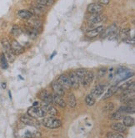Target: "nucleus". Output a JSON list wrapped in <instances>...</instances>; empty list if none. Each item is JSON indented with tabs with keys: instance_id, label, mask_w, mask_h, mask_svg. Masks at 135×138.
<instances>
[{
	"instance_id": "10",
	"label": "nucleus",
	"mask_w": 135,
	"mask_h": 138,
	"mask_svg": "<svg viewBox=\"0 0 135 138\" xmlns=\"http://www.w3.org/2000/svg\"><path fill=\"white\" fill-rule=\"evenodd\" d=\"M104 27L103 26H99L97 28H94V29H89L88 30L87 32L85 33V36L88 37V38H90V39H93V38H95L97 36H99L103 31L104 30Z\"/></svg>"
},
{
	"instance_id": "39",
	"label": "nucleus",
	"mask_w": 135,
	"mask_h": 138,
	"mask_svg": "<svg viewBox=\"0 0 135 138\" xmlns=\"http://www.w3.org/2000/svg\"><path fill=\"white\" fill-rule=\"evenodd\" d=\"M96 1H97V3H99V4L102 6L108 5L109 3H110V0H96Z\"/></svg>"
},
{
	"instance_id": "23",
	"label": "nucleus",
	"mask_w": 135,
	"mask_h": 138,
	"mask_svg": "<svg viewBox=\"0 0 135 138\" xmlns=\"http://www.w3.org/2000/svg\"><path fill=\"white\" fill-rule=\"evenodd\" d=\"M112 129L114 131H117V132H125L127 130V127H125L123 123H120V122H117V123H113L112 125Z\"/></svg>"
},
{
	"instance_id": "43",
	"label": "nucleus",
	"mask_w": 135,
	"mask_h": 138,
	"mask_svg": "<svg viewBox=\"0 0 135 138\" xmlns=\"http://www.w3.org/2000/svg\"><path fill=\"white\" fill-rule=\"evenodd\" d=\"M38 105H39V103H38V101H34V104H33V106H34L35 107V106H38Z\"/></svg>"
},
{
	"instance_id": "29",
	"label": "nucleus",
	"mask_w": 135,
	"mask_h": 138,
	"mask_svg": "<svg viewBox=\"0 0 135 138\" xmlns=\"http://www.w3.org/2000/svg\"><path fill=\"white\" fill-rule=\"evenodd\" d=\"M124 116V113H122L121 111H116V112H113V113L110 114L109 115V119L111 120H114V121H119L121 120Z\"/></svg>"
},
{
	"instance_id": "16",
	"label": "nucleus",
	"mask_w": 135,
	"mask_h": 138,
	"mask_svg": "<svg viewBox=\"0 0 135 138\" xmlns=\"http://www.w3.org/2000/svg\"><path fill=\"white\" fill-rule=\"evenodd\" d=\"M104 89L105 85L103 84H99L98 85H96L94 88L93 89V90L91 91V95L95 98H99L103 95V93L104 92Z\"/></svg>"
},
{
	"instance_id": "26",
	"label": "nucleus",
	"mask_w": 135,
	"mask_h": 138,
	"mask_svg": "<svg viewBox=\"0 0 135 138\" xmlns=\"http://www.w3.org/2000/svg\"><path fill=\"white\" fill-rule=\"evenodd\" d=\"M135 87V84L134 81H128L124 84H123L118 89L122 90H134Z\"/></svg>"
},
{
	"instance_id": "42",
	"label": "nucleus",
	"mask_w": 135,
	"mask_h": 138,
	"mask_svg": "<svg viewBox=\"0 0 135 138\" xmlns=\"http://www.w3.org/2000/svg\"><path fill=\"white\" fill-rule=\"evenodd\" d=\"M56 54H57V52H56V51H54V52L53 53V54L50 55V60H52V59L54 58V55H55Z\"/></svg>"
},
{
	"instance_id": "28",
	"label": "nucleus",
	"mask_w": 135,
	"mask_h": 138,
	"mask_svg": "<svg viewBox=\"0 0 135 138\" xmlns=\"http://www.w3.org/2000/svg\"><path fill=\"white\" fill-rule=\"evenodd\" d=\"M95 102H96L95 97H93L91 94H89V95H87V96H86L85 103H86V105H87L88 106H93L95 104Z\"/></svg>"
},
{
	"instance_id": "34",
	"label": "nucleus",
	"mask_w": 135,
	"mask_h": 138,
	"mask_svg": "<svg viewBox=\"0 0 135 138\" xmlns=\"http://www.w3.org/2000/svg\"><path fill=\"white\" fill-rule=\"evenodd\" d=\"M119 35L122 37L123 39H126L130 36V29H124L122 30L119 31Z\"/></svg>"
},
{
	"instance_id": "7",
	"label": "nucleus",
	"mask_w": 135,
	"mask_h": 138,
	"mask_svg": "<svg viewBox=\"0 0 135 138\" xmlns=\"http://www.w3.org/2000/svg\"><path fill=\"white\" fill-rule=\"evenodd\" d=\"M27 24L28 25L29 28H32V29H35L36 31H38V33L41 32L43 29V23L41 22L39 19H38L37 18H33L31 19H28Z\"/></svg>"
},
{
	"instance_id": "8",
	"label": "nucleus",
	"mask_w": 135,
	"mask_h": 138,
	"mask_svg": "<svg viewBox=\"0 0 135 138\" xmlns=\"http://www.w3.org/2000/svg\"><path fill=\"white\" fill-rule=\"evenodd\" d=\"M87 19L89 24H97V23H99L104 21L105 16L101 14V13H99V14H91L90 13L89 16L87 17Z\"/></svg>"
},
{
	"instance_id": "38",
	"label": "nucleus",
	"mask_w": 135,
	"mask_h": 138,
	"mask_svg": "<svg viewBox=\"0 0 135 138\" xmlns=\"http://www.w3.org/2000/svg\"><path fill=\"white\" fill-rule=\"evenodd\" d=\"M99 76L100 78L102 77H103V76L105 75V74L107 73V69L106 68H101V69H99Z\"/></svg>"
},
{
	"instance_id": "31",
	"label": "nucleus",
	"mask_w": 135,
	"mask_h": 138,
	"mask_svg": "<svg viewBox=\"0 0 135 138\" xmlns=\"http://www.w3.org/2000/svg\"><path fill=\"white\" fill-rule=\"evenodd\" d=\"M11 33L13 36L17 37V36H19V35L23 33V30H22V29H21L19 26H18V25H13V28H12Z\"/></svg>"
},
{
	"instance_id": "44",
	"label": "nucleus",
	"mask_w": 135,
	"mask_h": 138,
	"mask_svg": "<svg viewBox=\"0 0 135 138\" xmlns=\"http://www.w3.org/2000/svg\"><path fill=\"white\" fill-rule=\"evenodd\" d=\"M9 98H10V100H12V94H11V91H10V90L9 91Z\"/></svg>"
},
{
	"instance_id": "18",
	"label": "nucleus",
	"mask_w": 135,
	"mask_h": 138,
	"mask_svg": "<svg viewBox=\"0 0 135 138\" xmlns=\"http://www.w3.org/2000/svg\"><path fill=\"white\" fill-rule=\"evenodd\" d=\"M52 97H53V103L57 104V105H58L60 107H62V108L66 107V106H67L66 101L63 100V98L61 96L54 93V95H52Z\"/></svg>"
},
{
	"instance_id": "15",
	"label": "nucleus",
	"mask_w": 135,
	"mask_h": 138,
	"mask_svg": "<svg viewBox=\"0 0 135 138\" xmlns=\"http://www.w3.org/2000/svg\"><path fill=\"white\" fill-rule=\"evenodd\" d=\"M41 109H42L46 114H49L51 116H56L58 114L56 108L54 106H53L51 104H46L44 103L41 106Z\"/></svg>"
},
{
	"instance_id": "22",
	"label": "nucleus",
	"mask_w": 135,
	"mask_h": 138,
	"mask_svg": "<svg viewBox=\"0 0 135 138\" xmlns=\"http://www.w3.org/2000/svg\"><path fill=\"white\" fill-rule=\"evenodd\" d=\"M118 85H112L111 87H109L104 93V96H103V100H107L109 99L110 97H112L113 95L118 91Z\"/></svg>"
},
{
	"instance_id": "13",
	"label": "nucleus",
	"mask_w": 135,
	"mask_h": 138,
	"mask_svg": "<svg viewBox=\"0 0 135 138\" xmlns=\"http://www.w3.org/2000/svg\"><path fill=\"white\" fill-rule=\"evenodd\" d=\"M68 78L71 82V85L73 89H78L79 87V85L81 81H80V79L78 77V75L76 74V73L74 71H71L68 74Z\"/></svg>"
},
{
	"instance_id": "5",
	"label": "nucleus",
	"mask_w": 135,
	"mask_h": 138,
	"mask_svg": "<svg viewBox=\"0 0 135 138\" xmlns=\"http://www.w3.org/2000/svg\"><path fill=\"white\" fill-rule=\"evenodd\" d=\"M10 46H11V50L13 54L14 55H19L22 54L24 52V48L19 44L16 39H12L10 41Z\"/></svg>"
},
{
	"instance_id": "12",
	"label": "nucleus",
	"mask_w": 135,
	"mask_h": 138,
	"mask_svg": "<svg viewBox=\"0 0 135 138\" xmlns=\"http://www.w3.org/2000/svg\"><path fill=\"white\" fill-rule=\"evenodd\" d=\"M38 97L39 99L44 101L46 104H52L53 103V97L48 90H42L38 94Z\"/></svg>"
},
{
	"instance_id": "14",
	"label": "nucleus",
	"mask_w": 135,
	"mask_h": 138,
	"mask_svg": "<svg viewBox=\"0 0 135 138\" xmlns=\"http://www.w3.org/2000/svg\"><path fill=\"white\" fill-rule=\"evenodd\" d=\"M134 93L135 90H124V93L121 95L120 96V100L123 103H125L127 100L134 98Z\"/></svg>"
},
{
	"instance_id": "3",
	"label": "nucleus",
	"mask_w": 135,
	"mask_h": 138,
	"mask_svg": "<svg viewBox=\"0 0 135 138\" xmlns=\"http://www.w3.org/2000/svg\"><path fill=\"white\" fill-rule=\"evenodd\" d=\"M1 42H2V45H3V50H4L3 54H5L7 60H9V61L13 62V61L14 60V57L15 56H14V54H13V52H12V50H11L10 42H9V41L6 38H3L1 40Z\"/></svg>"
},
{
	"instance_id": "41",
	"label": "nucleus",
	"mask_w": 135,
	"mask_h": 138,
	"mask_svg": "<svg viewBox=\"0 0 135 138\" xmlns=\"http://www.w3.org/2000/svg\"><path fill=\"white\" fill-rule=\"evenodd\" d=\"M1 87H2V89L5 90V89L7 88V83H6V82H2L1 83Z\"/></svg>"
},
{
	"instance_id": "21",
	"label": "nucleus",
	"mask_w": 135,
	"mask_h": 138,
	"mask_svg": "<svg viewBox=\"0 0 135 138\" xmlns=\"http://www.w3.org/2000/svg\"><path fill=\"white\" fill-rule=\"evenodd\" d=\"M51 86H52L54 91L55 92L56 94L59 95V96H64L65 95V90L60 85V84L58 81H54L51 84Z\"/></svg>"
},
{
	"instance_id": "35",
	"label": "nucleus",
	"mask_w": 135,
	"mask_h": 138,
	"mask_svg": "<svg viewBox=\"0 0 135 138\" xmlns=\"http://www.w3.org/2000/svg\"><path fill=\"white\" fill-rule=\"evenodd\" d=\"M0 60H1V64H2V67H3L4 70L6 69H8V67H9V64H8V60L7 58H6L5 54H1V57H0Z\"/></svg>"
},
{
	"instance_id": "37",
	"label": "nucleus",
	"mask_w": 135,
	"mask_h": 138,
	"mask_svg": "<svg viewBox=\"0 0 135 138\" xmlns=\"http://www.w3.org/2000/svg\"><path fill=\"white\" fill-rule=\"evenodd\" d=\"M124 41L128 44H134V37L133 36L132 38H131V37L129 36V37H128V38L124 39Z\"/></svg>"
},
{
	"instance_id": "40",
	"label": "nucleus",
	"mask_w": 135,
	"mask_h": 138,
	"mask_svg": "<svg viewBox=\"0 0 135 138\" xmlns=\"http://www.w3.org/2000/svg\"><path fill=\"white\" fill-rule=\"evenodd\" d=\"M134 103H135V100L134 98H132V99L127 100L124 104H126V106H134Z\"/></svg>"
},
{
	"instance_id": "20",
	"label": "nucleus",
	"mask_w": 135,
	"mask_h": 138,
	"mask_svg": "<svg viewBox=\"0 0 135 138\" xmlns=\"http://www.w3.org/2000/svg\"><path fill=\"white\" fill-rule=\"evenodd\" d=\"M18 16L20 18V19H26V20L31 19L34 17V14L29 10H27V9H20V10L18 12Z\"/></svg>"
},
{
	"instance_id": "2",
	"label": "nucleus",
	"mask_w": 135,
	"mask_h": 138,
	"mask_svg": "<svg viewBox=\"0 0 135 138\" xmlns=\"http://www.w3.org/2000/svg\"><path fill=\"white\" fill-rule=\"evenodd\" d=\"M43 125L45 127H48L49 129H56L61 127L62 122L59 119L54 116H49V117H45L42 121Z\"/></svg>"
},
{
	"instance_id": "32",
	"label": "nucleus",
	"mask_w": 135,
	"mask_h": 138,
	"mask_svg": "<svg viewBox=\"0 0 135 138\" xmlns=\"http://www.w3.org/2000/svg\"><path fill=\"white\" fill-rule=\"evenodd\" d=\"M74 72L76 73V74H77L78 77L80 79V81H81L82 79L84 77L86 74L88 73V70H86V69H78V70H76Z\"/></svg>"
},
{
	"instance_id": "33",
	"label": "nucleus",
	"mask_w": 135,
	"mask_h": 138,
	"mask_svg": "<svg viewBox=\"0 0 135 138\" xmlns=\"http://www.w3.org/2000/svg\"><path fill=\"white\" fill-rule=\"evenodd\" d=\"M107 138H124L122 134L117 131H109L107 133Z\"/></svg>"
},
{
	"instance_id": "9",
	"label": "nucleus",
	"mask_w": 135,
	"mask_h": 138,
	"mask_svg": "<svg viewBox=\"0 0 135 138\" xmlns=\"http://www.w3.org/2000/svg\"><path fill=\"white\" fill-rule=\"evenodd\" d=\"M57 81L59 83L60 85L65 90H69L70 89L72 88L71 82H70L69 80V78H68V76L66 75V74H62V75H60Z\"/></svg>"
},
{
	"instance_id": "27",
	"label": "nucleus",
	"mask_w": 135,
	"mask_h": 138,
	"mask_svg": "<svg viewBox=\"0 0 135 138\" xmlns=\"http://www.w3.org/2000/svg\"><path fill=\"white\" fill-rule=\"evenodd\" d=\"M119 111L122 113H128V114H134L135 112L134 106H122L119 108Z\"/></svg>"
},
{
	"instance_id": "11",
	"label": "nucleus",
	"mask_w": 135,
	"mask_h": 138,
	"mask_svg": "<svg viewBox=\"0 0 135 138\" xmlns=\"http://www.w3.org/2000/svg\"><path fill=\"white\" fill-rule=\"evenodd\" d=\"M87 10L91 14H99L103 11V6H102L99 3H90L88 5Z\"/></svg>"
},
{
	"instance_id": "17",
	"label": "nucleus",
	"mask_w": 135,
	"mask_h": 138,
	"mask_svg": "<svg viewBox=\"0 0 135 138\" xmlns=\"http://www.w3.org/2000/svg\"><path fill=\"white\" fill-rule=\"evenodd\" d=\"M20 121L22 123L25 124V125H28V126H33V127H37V126H38V122H37L34 118L30 117L28 115L22 116L20 117Z\"/></svg>"
},
{
	"instance_id": "1",
	"label": "nucleus",
	"mask_w": 135,
	"mask_h": 138,
	"mask_svg": "<svg viewBox=\"0 0 135 138\" xmlns=\"http://www.w3.org/2000/svg\"><path fill=\"white\" fill-rule=\"evenodd\" d=\"M100 35L102 39L108 38L109 39H114L118 38V36L119 35V30L118 29V26L115 23H113L111 26L107 28L106 29H104Z\"/></svg>"
},
{
	"instance_id": "4",
	"label": "nucleus",
	"mask_w": 135,
	"mask_h": 138,
	"mask_svg": "<svg viewBox=\"0 0 135 138\" xmlns=\"http://www.w3.org/2000/svg\"><path fill=\"white\" fill-rule=\"evenodd\" d=\"M28 115L30 116V117L34 118H44V116H46L47 114L41 109V107H38V106H33V107L29 108L28 110Z\"/></svg>"
},
{
	"instance_id": "24",
	"label": "nucleus",
	"mask_w": 135,
	"mask_h": 138,
	"mask_svg": "<svg viewBox=\"0 0 135 138\" xmlns=\"http://www.w3.org/2000/svg\"><path fill=\"white\" fill-rule=\"evenodd\" d=\"M66 104H68V106L71 108L75 107L76 105H77V100H76V97L74 96V94L71 93L68 95L67 97V102H66Z\"/></svg>"
},
{
	"instance_id": "25",
	"label": "nucleus",
	"mask_w": 135,
	"mask_h": 138,
	"mask_svg": "<svg viewBox=\"0 0 135 138\" xmlns=\"http://www.w3.org/2000/svg\"><path fill=\"white\" fill-rule=\"evenodd\" d=\"M123 124H124L126 127H133V126L134 125V118L131 117V116H126L125 117H124V120H123Z\"/></svg>"
},
{
	"instance_id": "36",
	"label": "nucleus",
	"mask_w": 135,
	"mask_h": 138,
	"mask_svg": "<svg viewBox=\"0 0 135 138\" xmlns=\"http://www.w3.org/2000/svg\"><path fill=\"white\" fill-rule=\"evenodd\" d=\"M113 108H114V104H113V102H108V103H107L104 107H103V110H104V111H109V110H113Z\"/></svg>"
},
{
	"instance_id": "45",
	"label": "nucleus",
	"mask_w": 135,
	"mask_h": 138,
	"mask_svg": "<svg viewBox=\"0 0 135 138\" xmlns=\"http://www.w3.org/2000/svg\"><path fill=\"white\" fill-rule=\"evenodd\" d=\"M30 138H32V137H30Z\"/></svg>"
},
{
	"instance_id": "6",
	"label": "nucleus",
	"mask_w": 135,
	"mask_h": 138,
	"mask_svg": "<svg viewBox=\"0 0 135 138\" xmlns=\"http://www.w3.org/2000/svg\"><path fill=\"white\" fill-rule=\"evenodd\" d=\"M117 77L119 78L118 81H124L126 80L127 79L132 77L133 73L128 70V69L126 68H119L117 70Z\"/></svg>"
},
{
	"instance_id": "19",
	"label": "nucleus",
	"mask_w": 135,
	"mask_h": 138,
	"mask_svg": "<svg viewBox=\"0 0 135 138\" xmlns=\"http://www.w3.org/2000/svg\"><path fill=\"white\" fill-rule=\"evenodd\" d=\"M93 78H94V74H93V72H90V71H88V73L86 74V75L81 80V83L83 84V86L85 87H88L93 80Z\"/></svg>"
},
{
	"instance_id": "30",
	"label": "nucleus",
	"mask_w": 135,
	"mask_h": 138,
	"mask_svg": "<svg viewBox=\"0 0 135 138\" xmlns=\"http://www.w3.org/2000/svg\"><path fill=\"white\" fill-rule=\"evenodd\" d=\"M37 3L44 7H50L54 4L55 0H37Z\"/></svg>"
}]
</instances>
